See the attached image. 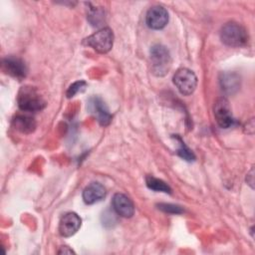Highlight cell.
Listing matches in <instances>:
<instances>
[{
  "label": "cell",
  "instance_id": "obj_1",
  "mask_svg": "<svg viewBox=\"0 0 255 255\" xmlns=\"http://www.w3.org/2000/svg\"><path fill=\"white\" fill-rule=\"evenodd\" d=\"M17 104L21 111L27 113L40 112L46 107V101L39 91L32 86H24L19 90Z\"/></svg>",
  "mask_w": 255,
  "mask_h": 255
},
{
  "label": "cell",
  "instance_id": "obj_2",
  "mask_svg": "<svg viewBox=\"0 0 255 255\" xmlns=\"http://www.w3.org/2000/svg\"><path fill=\"white\" fill-rule=\"evenodd\" d=\"M220 39L226 46L239 48L248 42V34L246 29L236 22L226 23L220 30Z\"/></svg>",
  "mask_w": 255,
  "mask_h": 255
},
{
  "label": "cell",
  "instance_id": "obj_3",
  "mask_svg": "<svg viewBox=\"0 0 255 255\" xmlns=\"http://www.w3.org/2000/svg\"><path fill=\"white\" fill-rule=\"evenodd\" d=\"M151 72L157 77L167 74L171 67V56L167 48L161 44H155L150 48Z\"/></svg>",
  "mask_w": 255,
  "mask_h": 255
},
{
  "label": "cell",
  "instance_id": "obj_4",
  "mask_svg": "<svg viewBox=\"0 0 255 255\" xmlns=\"http://www.w3.org/2000/svg\"><path fill=\"white\" fill-rule=\"evenodd\" d=\"M84 43L87 46L92 47L98 53L106 54L113 47L114 33L110 28L106 27L86 38Z\"/></svg>",
  "mask_w": 255,
  "mask_h": 255
},
{
  "label": "cell",
  "instance_id": "obj_5",
  "mask_svg": "<svg viewBox=\"0 0 255 255\" xmlns=\"http://www.w3.org/2000/svg\"><path fill=\"white\" fill-rule=\"evenodd\" d=\"M173 84L183 96L191 95L197 86V77L189 69L181 68L178 69L173 75Z\"/></svg>",
  "mask_w": 255,
  "mask_h": 255
},
{
  "label": "cell",
  "instance_id": "obj_6",
  "mask_svg": "<svg viewBox=\"0 0 255 255\" xmlns=\"http://www.w3.org/2000/svg\"><path fill=\"white\" fill-rule=\"evenodd\" d=\"M214 119L217 125L222 128H228L235 125L229 102L225 98H219L214 103L213 107Z\"/></svg>",
  "mask_w": 255,
  "mask_h": 255
},
{
  "label": "cell",
  "instance_id": "obj_7",
  "mask_svg": "<svg viewBox=\"0 0 255 255\" xmlns=\"http://www.w3.org/2000/svg\"><path fill=\"white\" fill-rule=\"evenodd\" d=\"M146 25L153 30H160L164 28L168 22V12L160 5L150 7L145 16Z\"/></svg>",
  "mask_w": 255,
  "mask_h": 255
},
{
  "label": "cell",
  "instance_id": "obj_8",
  "mask_svg": "<svg viewBox=\"0 0 255 255\" xmlns=\"http://www.w3.org/2000/svg\"><path fill=\"white\" fill-rule=\"evenodd\" d=\"M3 71L13 78L22 80L27 76L28 69L25 62L15 56H7L2 60Z\"/></svg>",
  "mask_w": 255,
  "mask_h": 255
},
{
  "label": "cell",
  "instance_id": "obj_9",
  "mask_svg": "<svg viewBox=\"0 0 255 255\" xmlns=\"http://www.w3.org/2000/svg\"><path fill=\"white\" fill-rule=\"evenodd\" d=\"M88 109L90 113L97 119L101 126H108L112 121V115L105 102L99 97H93L89 100Z\"/></svg>",
  "mask_w": 255,
  "mask_h": 255
},
{
  "label": "cell",
  "instance_id": "obj_10",
  "mask_svg": "<svg viewBox=\"0 0 255 255\" xmlns=\"http://www.w3.org/2000/svg\"><path fill=\"white\" fill-rule=\"evenodd\" d=\"M81 223L82 220L77 213L68 212L60 220L59 233L63 237H71L80 229Z\"/></svg>",
  "mask_w": 255,
  "mask_h": 255
},
{
  "label": "cell",
  "instance_id": "obj_11",
  "mask_svg": "<svg viewBox=\"0 0 255 255\" xmlns=\"http://www.w3.org/2000/svg\"><path fill=\"white\" fill-rule=\"evenodd\" d=\"M112 204L117 214H119L122 217L129 218L134 213L133 202L126 194L116 193L113 197Z\"/></svg>",
  "mask_w": 255,
  "mask_h": 255
},
{
  "label": "cell",
  "instance_id": "obj_12",
  "mask_svg": "<svg viewBox=\"0 0 255 255\" xmlns=\"http://www.w3.org/2000/svg\"><path fill=\"white\" fill-rule=\"evenodd\" d=\"M106 188L100 182H92L83 191V199L87 204H94L106 196Z\"/></svg>",
  "mask_w": 255,
  "mask_h": 255
},
{
  "label": "cell",
  "instance_id": "obj_13",
  "mask_svg": "<svg viewBox=\"0 0 255 255\" xmlns=\"http://www.w3.org/2000/svg\"><path fill=\"white\" fill-rule=\"evenodd\" d=\"M220 86L224 93L232 95L240 88V77L234 72H225L220 75Z\"/></svg>",
  "mask_w": 255,
  "mask_h": 255
},
{
  "label": "cell",
  "instance_id": "obj_14",
  "mask_svg": "<svg viewBox=\"0 0 255 255\" xmlns=\"http://www.w3.org/2000/svg\"><path fill=\"white\" fill-rule=\"evenodd\" d=\"M14 128L22 133H31L36 128V121L27 115H16L12 120Z\"/></svg>",
  "mask_w": 255,
  "mask_h": 255
},
{
  "label": "cell",
  "instance_id": "obj_15",
  "mask_svg": "<svg viewBox=\"0 0 255 255\" xmlns=\"http://www.w3.org/2000/svg\"><path fill=\"white\" fill-rule=\"evenodd\" d=\"M89 8L87 11V19L91 23L92 26L99 27L105 22V11L101 7L91 6L89 4Z\"/></svg>",
  "mask_w": 255,
  "mask_h": 255
},
{
  "label": "cell",
  "instance_id": "obj_16",
  "mask_svg": "<svg viewBox=\"0 0 255 255\" xmlns=\"http://www.w3.org/2000/svg\"><path fill=\"white\" fill-rule=\"evenodd\" d=\"M145 183L149 189H152L154 191H160L164 193H171L170 186L164 182L163 180L153 177L151 175H147L145 177Z\"/></svg>",
  "mask_w": 255,
  "mask_h": 255
},
{
  "label": "cell",
  "instance_id": "obj_17",
  "mask_svg": "<svg viewBox=\"0 0 255 255\" xmlns=\"http://www.w3.org/2000/svg\"><path fill=\"white\" fill-rule=\"evenodd\" d=\"M176 139L179 141V147L176 151L177 154L186 161H193L195 159V155L192 150L184 143V141L179 136H176Z\"/></svg>",
  "mask_w": 255,
  "mask_h": 255
},
{
  "label": "cell",
  "instance_id": "obj_18",
  "mask_svg": "<svg viewBox=\"0 0 255 255\" xmlns=\"http://www.w3.org/2000/svg\"><path fill=\"white\" fill-rule=\"evenodd\" d=\"M87 87V83L85 81H78V82H75L73 83L67 90V97L68 98H73L74 96H76L77 94L79 93H82L85 91Z\"/></svg>",
  "mask_w": 255,
  "mask_h": 255
},
{
  "label": "cell",
  "instance_id": "obj_19",
  "mask_svg": "<svg viewBox=\"0 0 255 255\" xmlns=\"http://www.w3.org/2000/svg\"><path fill=\"white\" fill-rule=\"evenodd\" d=\"M157 208L162 210L163 212L171 213V214H180L183 212V209L179 205H175L171 203H159L157 204Z\"/></svg>",
  "mask_w": 255,
  "mask_h": 255
},
{
  "label": "cell",
  "instance_id": "obj_20",
  "mask_svg": "<svg viewBox=\"0 0 255 255\" xmlns=\"http://www.w3.org/2000/svg\"><path fill=\"white\" fill-rule=\"evenodd\" d=\"M58 253L59 254H72V253H75V252L71 248H69L68 246H62V247H60Z\"/></svg>",
  "mask_w": 255,
  "mask_h": 255
},
{
  "label": "cell",
  "instance_id": "obj_21",
  "mask_svg": "<svg viewBox=\"0 0 255 255\" xmlns=\"http://www.w3.org/2000/svg\"><path fill=\"white\" fill-rule=\"evenodd\" d=\"M247 177H249L250 179H248V180H246L247 181V183L253 188V168H251V170H250V172L249 173H247Z\"/></svg>",
  "mask_w": 255,
  "mask_h": 255
}]
</instances>
